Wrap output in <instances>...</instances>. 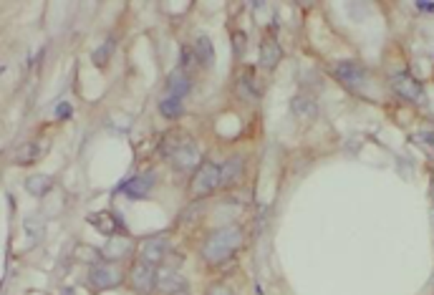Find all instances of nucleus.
<instances>
[{"label":"nucleus","mask_w":434,"mask_h":295,"mask_svg":"<svg viewBox=\"0 0 434 295\" xmlns=\"http://www.w3.org/2000/svg\"><path fill=\"white\" fill-rule=\"evenodd\" d=\"M417 8H420V10H434L432 3H417Z\"/></svg>","instance_id":"cd10ccee"},{"label":"nucleus","mask_w":434,"mask_h":295,"mask_svg":"<svg viewBox=\"0 0 434 295\" xmlns=\"http://www.w3.org/2000/svg\"><path fill=\"white\" fill-rule=\"evenodd\" d=\"M167 250H170V243H167V237H164V235L149 237V240H144V243H141L139 258H141V263L157 265V263H162V260H164Z\"/></svg>","instance_id":"0eeeda50"},{"label":"nucleus","mask_w":434,"mask_h":295,"mask_svg":"<svg viewBox=\"0 0 434 295\" xmlns=\"http://www.w3.org/2000/svg\"><path fill=\"white\" fill-rule=\"evenodd\" d=\"M240 245H243V232H240V230L220 227L205 240V245H202V258H205L210 265H217L222 260H228Z\"/></svg>","instance_id":"f257e3e1"},{"label":"nucleus","mask_w":434,"mask_h":295,"mask_svg":"<svg viewBox=\"0 0 434 295\" xmlns=\"http://www.w3.org/2000/svg\"><path fill=\"white\" fill-rule=\"evenodd\" d=\"M283 59V51H280V45L275 38H265L263 45H260V63L263 68H275Z\"/></svg>","instance_id":"f8f14e48"},{"label":"nucleus","mask_w":434,"mask_h":295,"mask_svg":"<svg viewBox=\"0 0 434 295\" xmlns=\"http://www.w3.org/2000/svg\"><path fill=\"white\" fill-rule=\"evenodd\" d=\"M237 94H240V99H245V101H255V99H258V86H255V76H253L250 68L243 71V76L237 79Z\"/></svg>","instance_id":"f3484780"},{"label":"nucleus","mask_w":434,"mask_h":295,"mask_svg":"<svg viewBox=\"0 0 434 295\" xmlns=\"http://www.w3.org/2000/svg\"><path fill=\"white\" fill-rule=\"evenodd\" d=\"M152 187H155V172H147V174H139V177L129 179L126 185H121V192L132 199H141L147 197Z\"/></svg>","instance_id":"1a4fd4ad"},{"label":"nucleus","mask_w":434,"mask_h":295,"mask_svg":"<svg viewBox=\"0 0 434 295\" xmlns=\"http://www.w3.org/2000/svg\"><path fill=\"white\" fill-rule=\"evenodd\" d=\"M157 288L162 293H182L187 288V283L179 273L175 270H159V278H157Z\"/></svg>","instance_id":"9b49d317"},{"label":"nucleus","mask_w":434,"mask_h":295,"mask_svg":"<svg viewBox=\"0 0 434 295\" xmlns=\"http://www.w3.org/2000/svg\"><path fill=\"white\" fill-rule=\"evenodd\" d=\"M159 111H162V116L177 119L179 114H182V99H177V96H164L162 101H159Z\"/></svg>","instance_id":"412c9836"},{"label":"nucleus","mask_w":434,"mask_h":295,"mask_svg":"<svg viewBox=\"0 0 434 295\" xmlns=\"http://www.w3.org/2000/svg\"><path fill=\"white\" fill-rule=\"evenodd\" d=\"M336 76H339V81L344 83V86H348L351 91H361L364 83H366V71H364L359 63H353V61H341V63H336Z\"/></svg>","instance_id":"423d86ee"},{"label":"nucleus","mask_w":434,"mask_h":295,"mask_svg":"<svg viewBox=\"0 0 434 295\" xmlns=\"http://www.w3.org/2000/svg\"><path fill=\"white\" fill-rule=\"evenodd\" d=\"M76 260H81V263H91V265H99L101 263V252L94 250V247H86V245H79L74 252Z\"/></svg>","instance_id":"4be33fe9"},{"label":"nucleus","mask_w":434,"mask_h":295,"mask_svg":"<svg viewBox=\"0 0 434 295\" xmlns=\"http://www.w3.org/2000/svg\"><path fill=\"white\" fill-rule=\"evenodd\" d=\"M129 250H132V240H124V237H111L109 243L103 245L101 255L106 260H121Z\"/></svg>","instance_id":"2eb2a0df"},{"label":"nucleus","mask_w":434,"mask_h":295,"mask_svg":"<svg viewBox=\"0 0 434 295\" xmlns=\"http://www.w3.org/2000/svg\"><path fill=\"white\" fill-rule=\"evenodd\" d=\"M290 109H293L295 116L303 119V121H310V119H316V114H318L316 101L308 96H295L293 101H290Z\"/></svg>","instance_id":"dca6fc26"},{"label":"nucleus","mask_w":434,"mask_h":295,"mask_svg":"<svg viewBox=\"0 0 434 295\" xmlns=\"http://www.w3.org/2000/svg\"><path fill=\"white\" fill-rule=\"evenodd\" d=\"M217 187H222V177H220V167L213 162H202L199 164L197 174H195V182H192V190H195V194H210L213 190H217Z\"/></svg>","instance_id":"20e7f679"},{"label":"nucleus","mask_w":434,"mask_h":295,"mask_svg":"<svg viewBox=\"0 0 434 295\" xmlns=\"http://www.w3.org/2000/svg\"><path fill=\"white\" fill-rule=\"evenodd\" d=\"M243 45H245V36H243V33H235V48H237V53H243Z\"/></svg>","instance_id":"393cba45"},{"label":"nucleus","mask_w":434,"mask_h":295,"mask_svg":"<svg viewBox=\"0 0 434 295\" xmlns=\"http://www.w3.org/2000/svg\"><path fill=\"white\" fill-rule=\"evenodd\" d=\"M88 222H91V225H94L99 232H103V235H114L117 230H121V222L117 220V214H111V212L88 214Z\"/></svg>","instance_id":"ddd939ff"},{"label":"nucleus","mask_w":434,"mask_h":295,"mask_svg":"<svg viewBox=\"0 0 434 295\" xmlns=\"http://www.w3.org/2000/svg\"><path fill=\"white\" fill-rule=\"evenodd\" d=\"M51 187H53V179L43 177V174H38V177H28V182H26V190H28L30 194H36V197H43Z\"/></svg>","instance_id":"aec40b11"},{"label":"nucleus","mask_w":434,"mask_h":295,"mask_svg":"<svg viewBox=\"0 0 434 295\" xmlns=\"http://www.w3.org/2000/svg\"><path fill=\"white\" fill-rule=\"evenodd\" d=\"M111 51H114V41H106V43L99 48V51L94 53V63L96 66H106V61H109V56H111Z\"/></svg>","instance_id":"5701e85b"},{"label":"nucleus","mask_w":434,"mask_h":295,"mask_svg":"<svg viewBox=\"0 0 434 295\" xmlns=\"http://www.w3.org/2000/svg\"><path fill=\"white\" fill-rule=\"evenodd\" d=\"M190 89H192V81L182 74V71H175V74H170V79H167V96L182 99V96H187V94H190Z\"/></svg>","instance_id":"4468645a"},{"label":"nucleus","mask_w":434,"mask_h":295,"mask_svg":"<svg viewBox=\"0 0 434 295\" xmlns=\"http://www.w3.org/2000/svg\"><path fill=\"white\" fill-rule=\"evenodd\" d=\"M210 295H233V293H228L225 288H213L210 290Z\"/></svg>","instance_id":"bb28decb"},{"label":"nucleus","mask_w":434,"mask_h":295,"mask_svg":"<svg viewBox=\"0 0 434 295\" xmlns=\"http://www.w3.org/2000/svg\"><path fill=\"white\" fill-rule=\"evenodd\" d=\"M121 283V273H119L114 265H106V263H99L88 270V285L96 290H106V288H117Z\"/></svg>","instance_id":"39448f33"},{"label":"nucleus","mask_w":434,"mask_h":295,"mask_svg":"<svg viewBox=\"0 0 434 295\" xmlns=\"http://www.w3.org/2000/svg\"><path fill=\"white\" fill-rule=\"evenodd\" d=\"M220 177H222V185H233L237 179L243 177V159L240 156H233L228 162L220 167Z\"/></svg>","instance_id":"6ab92c4d"},{"label":"nucleus","mask_w":434,"mask_h":295,"mask_svg":"<svg viewBox=\"0 0 434 295\" xmlns=\"http://www.w3.org/2000/svg\"><path fill=\"white\" fill-rule=\"evenodd\" d=\"M68 114H71V106H68V103H61L59 109H56V116H68Z\"/></svg>","instance_id":"b1692460"},{"label":"nucleus","mask_w":434,"mask_h":295,"mask_svg":"<svg viewBox=\"0 0 434 295\" xmlns=\"http://www.w3.org/2000/svg\"><path fill=\"white\" fill-rule=\"evenodd\" d=\"M192 51H195V56H197V61L202 63V66H210L215 59V48H213V41L207 36H197L195 38V45H192Z\"/></svg>","instance_id":"a211bd4d"},{"label":"nucleus","mask_w":434,"mask_h":295,"mask_svg":"<svg viewBox=\"0 0 434 295\" xmlns=\"http://www.w3.org/2000/svg\"><path fill=\"white\" fill-rule=\"evenodd\" d=\"M424 136H427V141L434 147V126H432V124H429L427 129H424Z\"/></svg>","instance_id":"a878e982"},{"label":"nucleus","mask_w":434,"mask_h":295,"mask_svg":"<svg viewBox=\"0 0 434 295\" xmlns=\"http://www.w3.org/2000/svg\"><path fill=\"white\" fill-rule=\"evenodd\" d=\"M391 86H394L399 96L406 99L409 103H424V89L409 71H399V74L391 76Z\"/></svg>","instance_id":"7ed1b4c3"},{"label":"nucleus","mask_w":434,"mask_h":295,"mask_svg":"<svg viewBox=\"0 0 434 295\" xmlns=\"http://www.w3.org/2000/svg\"><path fill=\"white\" fill-rule=\"evenodd\" d=\"M46 144L38 139H30L26 141V144H21V147L15 149L13 154H10V162L13 164H28V162H36V159H41V154H43Z\"/></svg>","instance_id":"9d476101"},{"label":"nucleus","mask_w":434,"mask_h":295,"mask_svg":"<svg viewBox=\"0 0 434 295\" xmlns=\"http://www.w3.org/2000/svg\"><path fill=\"white\" fill-rule=\"evenodd\" d=\"M162 154L167 156V162L175 164L177 170L187 172V170H192V167H199L197 144L182 132L167 134V139L162 141Z\"/></svg>","instance_id":"f03ea898"},{"label":"nucleus","mask_w":434,"mask_h":295,"mask_svg":"<svg viewBox=\"0 0 434 295\" xmlns=\"http://www.w3.org/2000/svg\"><path fill=\"white\" fill-rule=\"evenodd\" d=\"M157 278H159V273L155 270V265H149V263H137L132 270V283L134 288L141 290V293H149L152 288H157Z\"/></svg>","instance_id":"6e6552de"}]
</instances>
